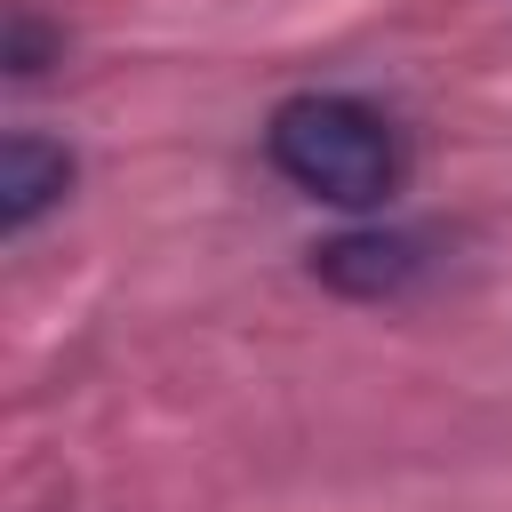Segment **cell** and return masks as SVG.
<instances>
[{"instance_id":"obj_3","label":"cell","mask_w":512,"mask_h":512,"mask_svg":"<svg viewBox=\"0 0 512 512\" xmlns=\"http://www.w3.org/2000/svg\"><path fill=\"white\" fill-rule=\"evenodd\" d=\"M64 184H72V152H64L56 136L16 128V136L0 144V224H8V232H32L40 208L64 200Z\"/></svg>"},{"instance_id":"obj_2","label":"cell","mask_w":512,"mask_h":512,"mask_svg":"<svg viewBox=\"0 0 512 512\" xmlns=\"http://www.w3.org/2000/svg\"><path fill=\"white\" fill-rule=\"evenodd\" d=\"M424 264H432V256H424V240H416V232H344V240L312 248V272H320L336 296H360V304L400 296Z\"/></svg>"},{"instance_id":"obj_4","label":"cell","mask_w":512,"mask_h":512,"mask_svg":"<svg viewBox=\"0 0 512 512\" xmlns=\"http://www.w3.org/2000/svg\"><path fill=\"white\" fill-rule=\"evenodd\" d=\"M40 56H48V32L32 24V8H8V72H16V80H32V72H40Z\"/></svg>"},{"instance_id":"obj_1","label":"cell","mask_w":512,"mask_h":512,"mask_svg":"<svg viewBox=\"0 0 512 512\" xmlns=\"http://www.w3.org/2000/svg\"><path fill=\"white\" fill-rule=\"evenodd\" d=\"M264 160L304 192V200H328V208H384L408 176V144L400 128L360 104V96H336V88H312V96H288L272 120H264Z\"/></svg>"}]
</instances>
